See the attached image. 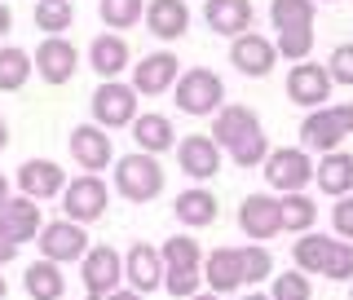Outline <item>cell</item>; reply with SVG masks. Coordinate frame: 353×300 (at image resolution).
<instances>
[{"label":"cell","instance_id":"cell-1","mask_svg":"<svg viewBox=\"0 0 353 300\" xmlns=\"http://www.w3.org/2000/svg\"><path fill=\"white\" fill-rule=\"evenodd\" d=\"M115 190L128 199V203H150V199L163 194V168L159 159L146 150H132L115 163Z\"/></svg>","mask_w":353,"mask_h":300},{"label":"cell","instance_id":"cell-2","mask_svg":"<svg viewBox=\"0 0 353 300\" xmlns=\"http://www.w3.org/2000/svg\"><path fill=\"white\" fill-rule=\"evenodd\" d=\"M159 261H163V287H168V296L185 300V296L199 292L203 274H199V248H194V239H185V234L168 239V243H163V252H159Z\"/></svg>","mask_w":353,"mask_h":300},{"label":"cell","instance_id":"cell-3","mask_svg":"<svg viewBox=\"0 0 353 300\" xmlns=\"http://www.w3.org/2000/svg\"><path fill=\"white\" fill-rule=\"evenodd\" d=\"M176 88V110H185V115H212V110H221V102H225V80H221L216 71H208V66H194V71L176 75L172 80Z\"/></svg>","mask_w":353,"mask_h":300},{"label":"cell","instance_id":"cell-4","mask_svg":"<svg viewBox=\"0 0 353 300\" xmlns=\"http://www.w3.org/2000/svg\"><path fill=\"white\" fill-rule=\"evenodd\" d=\"M93 124L97 128H128L132 115H137V88L132 84H119V80H102L93 88Z\"/></svg>","mask_w":353,"mask_h":300},{"label":"cell","instance_id":"cell-5","mask_svg":"<svg viewBox=\"0 0 353 300\" xmlns=\"http://www.w3.org/2000/svg\"><path fill=\"white\" fill-rule=\"evenodd\" d=\"M261 163H265V181H270L274 190H283V194L305 190V186L314 181V159H309V150H305V146L270 150Z\"/></svg>","mask_w":353,"mask_h":300},{"label":"cell","instance_id":"cell-6","mask_svg":"<svg viewBox=\"0 0 353 300\" xmlns=\"http://www.w3.org/2000/svg\"><path fill=\"white\" fill-rule=\"evenodd\" d=\"M106 203H110V194H106V186H102L97 172H84V177H75V181L62 186V217L66 221L88 226V221L106 217Z\"/></svg>","mask_w":353,"mask_h":300},{"label":"cell","instance_id":"cell-7","mask_svg":"<svg viewBox=\"0 0 353 300\" xmlns=\"http://www.w3.org/2000/svg\"><path fill=\"white\" fill-rule=\"evenodd\" d=\"M80 274H84V287H88V300H106L124 283V257H119L110 243L102 248H88L80 257Z\"/></svg>","mask_w":353,"mask_h":300},{"label":"cell","instance_id":"cell-8","mask_svg":"<svg viewBox=\"0 0 353 300\" xmlns=\"http://www.w3.org/2000/svg\"><path fill=\"white\" fill-rule=\"evenodd\" d=\"M40 257L44 261H58V265H71V261H80L84 252H88V234H84V226L80 221H49V226H40Z\"/></svg>","mask_w":353,"mask_h":300},{"label":"cell","instance_id":"cell-9","mask_svg":"<svg viewBox=\"0 0 353 300\" xmlns=\"http://www.w3.org/2000/svg\"><path fill=\"white\" fill-rule=\"evenodd\" d=\"M31 66H36V75H40L44 84H66V80H75V71H80V53H75L71 40L44 36V44L36 49Z\"/></svg>","mask_w":353,"mask_h":300},{"label":"cell","instance_id":"cell-10","mask_svg":"<svg viewBox=\"0 0 353 300\" xmlns=\"http://www.w3.org/2000/svg\"><path fill=\"white\" fill-rule=\"evenodd\" d=\"M230 62H234V71L252 75V80H261V75L274 71V62H279V49H274V40L256 36V31H239V36H230Z\"/></svg>","mask_w":353,"mask_h":300},{"label":"cell","instance_id":"cell-11","mask_svg":"<svg viewBox=\"0 0 353 300\" xmlns=\"http://www.w3.org/2000/svg\"><path fill=\"white\" fill-rule=\"evenodd\" d=\"M71 159L80 163L84 172H102L115 163V146H110V132L97 124H80L71 128Z\"/></svg>","mask_w":353,"mask_h":300},{"label":"cell","instance_id":"cell-12","mask_svg":"<svg viewBox=\"0 0 353 300\" xmlns=\"http://www.w3.org/2000/svg\"><path fill=\"white\" fill-rule=\"evenodd\" d=\"M287 97H292L296 106H323L327 97H331V75H327V66H318V62H296L292 66V75H287Z\"/></svg>","mask_w":353,"mask_h":300},{"label":"cell","instance_id":"cell-13","mask_svg":"<svg viewBox=\"0 0 353 300\" xmlns=\"http://www.w3.org/2000/svg\"><path fill=\"white\" fill-rule=\"evenodd\" d=\"M349 132L345 124H340V115L331 106H314L305 115V124H301V146L305 150H318V154H327V150H340V141H345Z\"/></svg>","mask_w":353,"mask_h":300},{"label":"cell","instance_id":"cell-14","mask_svg":"<svg viewBox=\"0 0 353 300\" xmlns=\"http://www.w3.org/2000/svg\"><path fill=\"white\" fill-rule=\"evenodd\" d=\"M176 163H181V172L194 177V181H212L221 172V146L212 137H203V132H194V137H185L181 146H176Z\"/></svg>","mask_w":353,"mask_h":300},{"label":"cell","instance_id":"cell-15","mask_svg":"<svg viewBox=\"0 0 353 300\" xmlns=\"http://www.w3.org/2000/svg\"><path fill=\"white\" fill-rule=\"evenodd\" d=\"M172 80H176V53H168V49L146 53V58L132 66V88H137V93H146V97L168 93Z\"/></svg>","mask_w":353,"mask_h":300},{"label":"cell","instance_id":"cell-16","mask_svg":"<svg viewBox=\"0 0 353 300\" xmlns=\"http://www.w3.org/2000/svg\"><path fill=\"white\" fill-rule=\"evenodd\" d=\"M124 279H128L132 292H141V296H150L154 287H163V261H159V252H154L150 243H132L128 248Z\"/></svg>","mask_w":353,"mask_h":300},{"label":"cell","instance_id":"cell-17","mask_svg":"<svg viewBox=\"0 0 353 300\" xmlns=\"http://www.w3.org/2000/svg\"><path fill=\"white\" fill-rule=\"evenodd\" d=\"M239 226H243V234L248 239H256V243H265V239H274L279 234V199H270V194H248L239 203Z\"/></svg>","mask_w":353,"mask_h":300},{"label":"cell","instance_id":"cell-18","mask_svg":"<svg viewBox=\"0 0 353 300\" xmlns=\"http://www.w3.org/2000/svg\"><path fill=\"white\" fill-rule=\"evenodd\" d=\"M18 186H22V194H27V199H36V203H44V199L62 194V186H66V172H62L53 159H27V163L18 168Z\"/></svg>","mask_w":353,"mask_h":300},{"label":"cell","instance_id":"cell-19","mask_svg":"<svg viewBox=\"0 0 353 300\" xmlns=\"http://www.w3.org/2000/svg\"><path fill=\"white\" fill-rule=\"evenodd\" d=\"M141 14H146L150 36H159V40H181L190 31V5L185 0H150Z\"/></svg>","mask_w":353,"mask_h":300},{"label":"cell","instance_id":"cell-20","mask_svg":"<svg viewBox=\"0 0 353 300\" xmlns=\"http://www.w3.org/2000/svg\"><path fill=\"white\" fill-rule=\"evenodd\" d=\"M199 274H203V283L212 287L216 296L221 292H239V287H243V257H239L234 248H216L212 257L203 261V270H199Z\"/></svg>","mask_w":353,"mask_h":300},{"label":"cell","instance_id":"cell-21","mask_svg":"<svg viewBox=\"0 0 353 300\" xmlns=\"http://www.w3.org/2000/svg\"><path fill=\"white\" fill-rule=\"evenodd\" d=\"M88 66H93L102 80H115L119 71L128 66V44L119 31H102L93 44H88Z\"/></svg>","mask_w":353,"mask_h":300},{"label":"cell","instance_id":"cell-22","mask_svg":"<svg viewBox=\"0 0 353 300\" xmlns=\"http://www.w3.org/2000/svg\"><path fill=\"white\" fill-rule=\"evenodd\" d=\"M203 18L216 36H239L252 27V0H208Z\"/></svg>","mask_w":353,"mask_h":300},{"label":"cell","instance_id":"cell-23","mask_svg":"<svg viewBox=\"0 0 353 300\" xmlns=\"http://www.w3.org/2000/svg\"><path fill=\"white\" fill-rule=\"evenodd\" d=\"M314 177H318V190L323 194H353V154H345V150H327L323 159H318V168H314Z\"/></svg>","mask_w":353,"mask_h":300},{"label":"cell","instance_id":"cell-24","mask_svg":"<svg viewBox=\"0 0 353 300\" xmlns=\"http://www.w3.org/2000/svg\"><path fill=\"white\" fill-rule=\"evenodd\" d=\"M0 221H5V230L18 243H31V239L40 234V226H44V221H40V203H36V199H27V194H18V199L9 194V203L0 208Z\"/></svg>","mask_w":353,"mask_h":300},{"label":"cell","instance_id":"cell-25","mask_svg":"<svg viewBox=\"0 0 353 300\" xmlns=\"http://www.w3.org/2000/svg\"><path fill=\"white\" fill-rule=\"evenodd\" d=\"M132 141L146 154H163L176 146V132L168 115H132Z\"/></svg>","mask_w":353,"mask_h":300},{"label":"cell","instance_id":"cell-26","mask_svg":"<svg viewBox=\"0 0 353 300\" xmlns=\"http://www.w3.org/2000/svg\"><path fill=\"white\" fill-rule=\"evenodd\" d=\"M22 287H27L31 300H62L66 274H62L58 261H36V265H27V274H22Z\"/></svg>","mask_w":353,"mask_h":300},{"label":"cell","instance_id":"cell-27","mask_svg":"<svg viewBox=\"0 0 353 300\" xmlns=\"http://www.w3.org/2000/svg\"><path fill=\"white\" fill-rule=\"evenodd\" d=\"M172 212L181 226H212V221L221 217V203H216V194L212 190H185V194H176V203H172Z\"/></svg>","mask_w":353,"mask_h":300},{"label":"cell","instance_id":"cell-28","mask_svg":"<svg viewBox=\"0 0 353 300\" xmlns=\"http://www.w3.org/2000/svg\"><path fill=\"white\" fill-rule=\"evenodd\" d=\"M252 128H261L256 110H248V106H221L216 119H212V141H216V146H234L243 132H252Z\"/></svg>","mask_w":353,"mask_h":300},{"label":"cell","instance_id":"cell-29","mask_svg":"<svg viewBox=\"0 0 353 300\" xmlns=\"http://www.w3.org/2000/svg\"><path fill=\"white\" fill-rule=\"evenodd\" d=\"M314 217H318V203H314L309 194L292 190V194H283V199H279V226H283V230H292V234H305V230L314 226Z\"/></svg>","mask_w":353,"mask_h":300},{"label":"cell","instance_id":"cell-30","mask_svg":"<svg viewBox=\"0 0 353 300\" xmlns=\"http://www.w3.org/2000/svg\"><path fill=\"white\" fill-rule=\"evenodd\" d=\"M270 22L274 31H314V0H274Z\"/></svg>","mask_w":353,"mask_h":300},{"label":"cell","instance_id":"cell-31","mask_svg":"<svg viewBox=\"0 0 353 300\" xmlns=\"http://www.w3.org/2000/svg\"><path fill=\"white\" fill-rule=\"evenodd\" d=\"M31 53L27 49H14V44H5L0 49V93H18L22 84L31 80Z\"/></svg>","mask_w":353,"mask_h":300},{"label":"cell","instance_id":"cell-32","mask_svg":"<svg viewBox=\"0 0 353 300\" xmlns=\"http://www.w3.org/2000/svg\"><path fill=\"white\" fill-rule=\"evenodd\" d=\"M75 22V5L71 0H36V27L44 36H62Z\"/></svg>","mask_w":353,"mask_h":300},{"label":"cell","instance_id":"cell-33","mask_svg":"<svg viewBox=\"0 0 353 300\" xmlns=\"http://www.w3.org/2000/svg\"><path fill=\"white\" fill-rule=\"evenodd\" d=\"M327 252H331V239L323 234H305V239H296V265H301V274H323V265H327Z\"/></svg>","mask_w":353,"mask_h":300},{"label":"cell","instance_id":"cell-34","mask_svg":"<svg viewBox=\"0 0 353 300\" xmlns=\"http://www.w3.org/2000/svg\"><path fill=\"white\" fill-rule=\"evenodd\" d=\"M225 150H230V159H234L239 168H256L265 154H270V141H265L261 128H252V132H243L234 146H225Z\"/></svg>","mask_w":353,"mask_h":300},{"label":"cell","instance_id":"cell-35","mask_svg":"<svg viewBox=\"0 0 353 300\" xmlns=\"http://www.w3.org/2000/svg\"><path fill=\"white\" fill-rule=\"evenodd\" d=\"M141 0H102L97 5V14H102V22L106 27H115V31H124V27H132V22L141 18Z\"/></svg>","mask_w":353,"mask_h":300},{"label":"cell","instance_id":"cell-36","mask_svg":"<svg viewBox=\"0 0 353 300\" xmlns=\"http://www.w3.org/2000/svg\"><path fill=\"white\" fill-rule=\"evenodd\" d=\"M239 257H243V283H261V279L274 274V257H270L265 243H252V248H243Z\"/></svg>","mask_w":353,"mask_h":300},{"label":"cell","instance_id":"cell-37","mask_svg":"<svg viewBox=\"0 0 353 300\" xmlns=\"http://www.w3.org/2000/svg\"><path fill=\"white\" fill-rule=\"evenodd\" d=\"M323 279H336V283L353 279V243L331 239V252H327V265H323Z\"/></svg>","mask_w":353,"mask_h":300},{"label":"cell","instance_id":"cell-38","mask_svg":"<svg viewBox=\"0 0 353 300\" xmlns=\"http://www.w3.org/2000/svg\"><path fill=\"white\" fill-rule=\"evenodd\" d=\"M270 300H309V279L301 270H296V274H274Z\"/></svg>","mask_w":353,"mask_h":300},{"label":"cell","instance_id":"cell-39","mask_svg":"<svg viewBox=\"0 0 353 300\" xmlns=\"http://www.w3.org/2000/svg\"><path fill=\"white\" fill-rule=\"evenodd\" d=\"M327 75H331V84L353 88V44H336V53H331V62H327Z\"/></svg>","mask_w":353,"mask_h":300},{"label":"cell","instance_id":"cell-40","mask_svg":"<svg viewBox=\"0 0 353 300\" xmlns=\"http://www.w3.org/2000/svg\"><path fill=\"white\" fill-rule=\"evenodd\" d=\"M331 226H336L340 239H353V194H340L336 212H331Z\"/></svg>","mask_w":353,"mask_h":300},{"label":"cell","instance_id":"cell-41","mask_svg":"<svg viewBox=\"0 0 353 300\" xmlns=\"http://www.w3.org/2000/svg\"><path fill=\"white\" fill-rule=\"evenodd\" d=\"M18 248H22V243H18L14 234H9V230H5V221H0V265H9V261H14V257H18Z\"/></svg>","mask_w":353,"mask_h":300},{"label":"cell","instance_id":"cell-42","mask_svg":"<svg viewBox=\"0 0 353 300\" xmlns=\"http://www.w3.org/2000/svg\"><path fill=\"white\" fill-rule=\"evenodd\" d=\"M9 27H14V9H9L5 0H0V40L9 36Z\"/></svg>","mask_w":353,"mask_h":300},{"label":"cell","instance_id":"cell-43","mask_svg":"<svg viewBox=\"0 0 353 300\" xmlns=\"http://www.w3.org/2000/svg\"><path fill=\"white\" fill-rule=\"evenodd\" d=\"M340 115V124H345V132H353V102H345V106H331Z\"/></svg>","mask_w":353,"mask_h":300},{"label":"cell","instance_id":"cell-44","mask_svg":"<svg viewBox=\"0 0 353 300\" xmlns=\"http://www.w3.org/2000/svg\"><path fill=\"white\" fill-rule=\"evenodd\" d=\"M106 300H141V292H119V287H115V292H110Z\"/></svg>","mask_w":353,"mask_h":300},{"label":"cell","instance_id":"cell-45","mask_svg":"<svg viewBox=\"0 0 353 300\" xmlns=\"http://www.w3.org/2000/svg\"><path fill=\"white\" fill-rule=\"evenodd\" d=\"M5 146H9V124L0 119V150H5Z\"/></svg>","mask_w":353,"mask_h":300},{"label":"cell","instance_id":"cell-46","mask_svg":"<svg viewBox=\"0 0 353 300\" xmlns=\"http://www.w3.org/2000/svg\"><path fill=\"white\" fill-rule=\"evenodd\" d=\"M5 203H9V181L0 177V208H5Z\"/></svg>","mask_w":353,"mask_h":300},{"label":"cell","instance_id":"cell-47","mask_svg":"<svg viewBox=\"0 0 353 300\" xmlns=\"http://www.w3.org/2000/svg\"><path fill=\"white\" fill-rule=\"evenodd\" d=\"M185 300H216V292H208V296H199V292H194V296H185Z\"/></svg>","mask_w":353,"mask_h":300},{"label":"cell","instance_id":"cell-48","mask_svg":"<svg viewBox=\"0 0 353 300\" xmlns=\"http://www.w3.org/2000/svg\"><path fill=\"white\" fill-rule=\"evenodd\" d=\"M9 296V283H5V274H0V300H5Z\"/></svg>","mask_w":353,"mask_h":300},{"label":"cell","instance_id":"cell-49","mask_svg":"<svg viewBox=\"0 0 353 300\" xmlns=\"http://www.w3.org/2000/svg\"><path fill=\"white\" fill-rule=\"evenodd\" d=\"M248 300H270V296H261V292H252V296H248Z\"/></svg>","mask_w":353,"mask_h":300}]
</instances>
